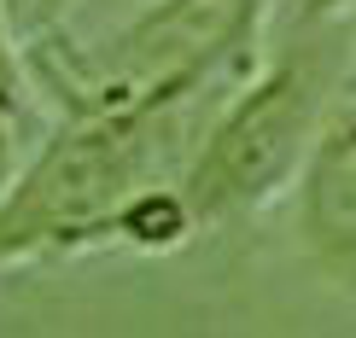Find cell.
Masks as SVG:
<instances>
[{
	"instance_id": "cell-1",
	"label": "cell",
	"mask_w": 356,
	"mask_h": 338,
	"mask_svg": "<svg viewBox=\"0 0 356 338\" xmlns=\"http://www.w3.org/2000/svg\"><path fill=\"white\" fill-rule=\"evenodd\" d=\"M181 99H76L0 198V269L123 245V216L164 181Z\"/></svg>"
},
{
	"instance_id": "cell-2",
	"label": "cell",
	"mask_w": 356,
	"mask_h": 338,
	"mask_svg": "<svg viewBox=\"0 0 356 338\" xmlns=\"http://www.w3.org/2000/svg\"><path fill=\"white\" fill-rule=\"evenodd\" d=\"M316 99H321V76L304 53L280 58L251 87H240V99L211 123L204 146L181 169L193 222L216 228V222H234V216L269 204L309 152Z\"/></svg>"
},
{
	"instance_id": "cell-3",
	"label": "cell",
	"mask_w": 356,
	"mask_h": 338,
	"mask_svg": "<svg viewBox=\"0 0 356 338\" xmlns=\"http://www.w3.org/2000/svg\"><path fill=\"white\" fill-rule=\"evenodd\" d=\"M263 0H146L140 18L111 41L99 70L65 82V105L76 99H187L251 41Z\"/></svg>"
},
{
	"instance_id": "cell-4",
	"label": "cell",
	"mask_w": 356,
	"mask_h": 338,
	"mask_svg": "<svg viewBox=\"0 0 356 338\" xmlns=\"http://www.w3.org/2000/svg\"><path fill=\"white\" fill-rule=\"evenodd\" d=\"M304 245L345 291H356V123H333L304 164Z\"/></svg>"
},
{
	"instance_id": "cell-5",
	"label": "cell",
	"mask_w": 356,
	"mask_h": 338,
	"mask_svg": "<svg viewBox=\"0 0 356 338\" xmlns=\"http://www.w3.org/2000/svg\"><path fill=\"white\" fill-rule=\"evenodd\" d=\"M0 105L29 111V70H24V41H18L12 0H0Z\"/></svg>"
},
{
	"instance_id": "cell-6",
	"label": "cell",
	"mask_w": 356,
	"mask_h": 338,
	"mask_svg": "<svg viewBox=\"0 0 356 338\" xmlns=\"http://www.w3.org/2000/svg\"><path fill=\"white\" fill-rule=\"evenodd\" d=\"M70 0H12V12H18V29H29L35 41H47V29L65 18Z\"/></svg>"
},
{
	"instance_id": "cell-7",
	"label": "cell",
	"mask_w": 356,
	"mask_h": 338,
	"mask_svg": "<svg viewBox=\"0 0 356 338\" xmlns=\"http://www.w3.org/2000/svg\"><path fill=\"white\" fill-rule=\"evenodd\" d=\"M24 111H12V105H0V198H6V187H12V175H18V135H12V123H18Z\"/></svg>"
},
{
	"instance_id": "cell-8",
	"label": "cell",
	"mask_w": 356,
	"mask_h": 338,
	"mask_svg": "<svg viewBox=\"0 0 356 338\" xmlns=\"http://www.w3.org/2000/svg\"><path fill=\"white\" fill-rule=\"evenodd\" d=\"M327 6H339V0H309V6H304V12H327Z\"/></svg>"
}]
</instances>
